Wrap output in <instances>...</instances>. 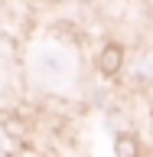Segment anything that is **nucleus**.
Listing matches in <instances>:
<instances>
[{"label": "nucleus", "mask_w": 153, "mask_h": 157, "mask_svg": "<svg viewBox=\"0 0 153 157\" xmlns=\"http://www.w3.org/2000/svg\"><path fill=\"white\" fill-rule=\"evenodd\" d=\"M121 62H124V49L117 46V43H107V46L101 49V56H98V69H101L104 75H114L117 69H121Z\"/></svg>", "instance_id": "1"}, {"label": "nucleus", "mask_w": 153, "mask_h": 157, "mask_svg": "<svg viewBox=\"0 0 153 157\" xmlns=\"http://www.w3.org/2000/svg\"><path fill=\"white\" fill-rule=\"evenodd\" d=\"M114 154L117 157H140V144H137L134 134H121L114 141Z\"/></svg>", "instance_id": "2"}]
</instances>
